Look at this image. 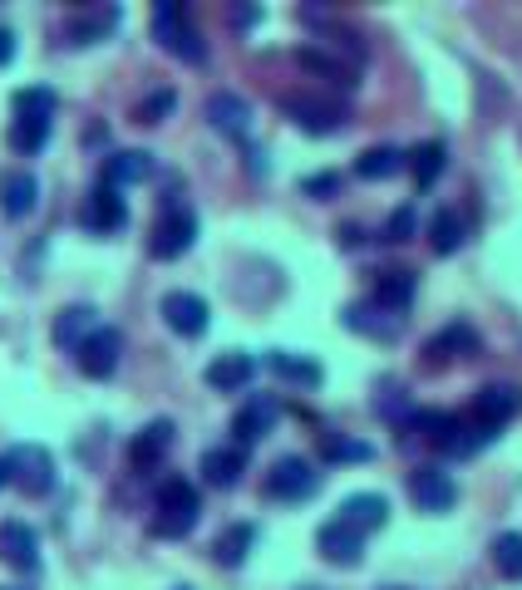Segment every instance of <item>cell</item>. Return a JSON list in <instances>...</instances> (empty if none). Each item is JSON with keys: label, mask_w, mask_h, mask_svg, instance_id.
Listing matches in <instances>:
<instances>
[{"label": "cell", "mask_w": 522, "mask_h": 590, "mask_svg": "<svg viewBox=\"0 0 522 590\" xmlns=\"http://www.w3.org/2000/svg\"><path fill=\"white\" fill-rule=\"evenodd\" d=\"M192 242H198V217H192V207H183V202H168V212L158 217L153 236H149V252L158 261H173V256H183Z\"/></svg>", "instance_id": "3957f363"}, {"label": "cell", "mask_w": 522, "mask_h": 590, "mask_svg": "<svg viewBox=\"0 0 522 590\" xmlns=\"http://www.w3.org/2000/svg\"><path fill=\"white\" fill-rule=\"evenodd\" d=\"M493 566L508 581H522V531H503V537L493 541Z\"/></svg>", "instance_id": "4316f807"}, {"label": "cell", "mask_w": 522, "mask_h": 590, "mask_svg": "<svg viewBox=\"0 0 522 590\" xmlns=\"http://www.w3.org/2000/svg\"><path fill=\"white\" fill-rule=\"evenodd\" d=\"M410 301H414V276H410V271H390V276L374 286V305H380V311H410Z\"/></svg>", "instance_id": "603a6c76"}, {"label": "cell", "mask_w": 522, "mask_h": 590, "mask_svg": "<svg viewBox=\"0 0 522 590\" xmlns=\"http://www.w3.org/2000/svg\"><path fill=\"white\" fill-rule=\"evenodd\" d=\"M153 173V157L149 153H113L104 163V187H129V183H143Z\"/></svg>", "instance_id": "7402d4cb"}, {"label": "cell", "mask_w": 522, "mask_h": 590, "mask_svg": "<svg viewBox=\"0 0 522 590\" xmlns=\"http://www.w3.org/2000/svg\"><path fill=\"white\" fill-rule=\"evenodd\" d=\"M16 119H54V94H50V89H20V94H16Z\"/></svg>", "instance_id": "4dcf8cb0"}, {"label": "cell", "mask_w": 522, "mask_h": 590, "mask_svg": "<svg viewBox=\"0 0 522 590\" xmlns=\"http://www.w3.org/2000/svg\"><path fill=\"white\" fill-rule=\"evenodd\" d=\"M315 487H321V472H315L305 458H281L277 468L267 472V492L281 497V502H301V497H311Z\"/></svg>", "instance_id": "5b68a950"}, {"label": "cell", "mask_w": 522, "mask_h": 590, "mask_svg": "<svg viewBox=\"0 0 522 590\" xmlns=\"http://www.w3.org/2000/svg\"><path fill=\"white\" fill-rule=\"evenodd\" d=\"M36 202H40L36 173H6L0 177V207H6V217H30Z\"/></svg>", "instance_id": "e0dca14e"}, {"label": "cell", "mask_w": 522, "mask_h": 590, "mask_svg": "<svg viewBox=\"0 0 522 590\" xmlns=\"http://www.w3.org/2000/svg\"><path fill=\"white\" fill-rule=\"evenodd\" d=\"M267 365L277 374H287V379H297V384H321V365H315V359H297V355H287V349H277Z\"/></svg>", "instance_id": "f1b7e54d"}, {"label": "cell", "mask_w": 522, "mask_h": 590, "mask_svg": "<svg viewBox=\"0 0 522 590\" xmlns=\"http://www.w3.org/2000/svg\"><path fill=\"white\" fill-rule=\"evenodd\" d=\"M202 497L188 478H168L158 487V512H153V537H188L198 527Z\"/></svg>", "instance_id": "6da1fadb"}, {"label": "cell", "mask_w": 522, "mask_h": 590, "mask_svg": "<svg viewBox=\"0 0 522 590\" xmlns=\"http://www.w3.org/2000/svg\"><path fill=\"white\" fill-rule=\"evenodd\" d=\"M119 349H123L119 330H113V325H99V330L74 349V359H79V369H84L89 379H109V374L119 369Z\"/></svg>", "instance_id": "8992f818"}, {"label": "cell", "mask_w": 522, "mask_h": 590, "mask_svg": "<svg viewBox=\"0 0 522 590\" xmlns=\"http://www.w3.org/2000/svg\"><path fill=\"white\" fill-rule=\"evenodd\" d=\"M281 418V408H277V399H267V394H257L252 404L242 408V414L232 418V434H237V448H252V442H261L271 434V424Z\"/></svg>", "instance_id": "7c38bea8"}, {"label": "cell", "mask_w": 522, "mask_h": 590, "mask_svg": "<svg viewBox=\"0 0 522 590\" xmlns=\"http://www.w3.org/2000/svg\"><path fill=\"white\" fill-rule=\"evenodd\" d=\"M168 448H173V424H168V418H158V424H149L139 438L129 442V458H133V468H153Z\"/></svg>", "instance_id": "ffe728a7"}, {"label": "cell", "mask_w": 522, "mask_h": 590, "mask_svg": "<svg viewBox=\"0 0 522 590\" xmlns=\"http://www.w3.org/2000/svg\"><path fill=\"white\" fill-rule=\"evenodd\" d=\"M208 119H212V129L232 133V139H247V129H252V109H247V99L227 94V89L208 99Z\"/></svg>", "instance_id": "2e32d148"}, {"label": "cell", "mask_w": 522, "mask_h": 590, "mask_svg": "<svg viewBox=\"0 0 522 590\" xmlns=\"http://www.w3.org/2000/svg\"><path fill=\"white\" fill-rule=\"evenodd\" d=\"M315 541H321V556H325V561H335V566H360V551H365V537H360V531H350L340 517L325 521Z\"/></svg>", "instance_id": "5bb4252c"}, {"label": "cell", "mask_w": 522, "mask_h": 590, "mask_svg": "<svg viewBox=\"0 0 522 590\" xmlns=\"http://www.w3.org/2000/svg\"><path fill=\"white\" fill-rule=\"evenodd\" d=\"M153 35L163 40V50L168 54H178V60H188V64H202V40H198V30L188 26V16H183V6L178 0H163V6L153 10Z\"/></svg>", "instance_id": "7a4b0ae2"}, {"label": "cell", "mask_w": 522, "mask_h": 590, "mask_svg": "<svg viewBox=\"0 0 522 590\" xmlns=\"http://www.w3.org/2000/svg\"><path fill=\"white\" fill-rule=\"evenodd\" d=\"M109 26H119V10H99L94 20H79V26L70 30V35H74V44H89V40H99V35H104Z\"/></svg>", "instance_id": "836d02e7"}, {"label": "cell", "mask_w": 522, "mask_h": 590, "mask_svg": "<svg viewBox=\"0 0 522 590\" xmlns=\"http://www.w3.org/2000/svg\"><path fill=\"white\" fill-rule=\"evenodd\" d=\"M301 64H305V70H321V74H331L335 84L355 89V70H345V64H340V60H325V54H315V50H301Z\"/></svg>", "instance_id": "d6a6232c"}, {"label": "cell", "mask_w": 522, "mask_h": 590, "mask_svg": "<svg viewBox=\"0 0 522 590\" xmlns=\"http://www.w3.org/2000/svg\"><path fill=\"white\" fill-rule=\"evenodd\" d=\"M10 482V468H6V458H0V487H6Z\"/></svg>", "instance_id": "f35d334b"}, {"label": "cell", "mask_w": 522, "mask_h": 590, "mask_svg": "<svg viewBox=\"0 0 522 590\" xmlns=\"http://www.w3.org/2000/svg\"><path fill=\"white\" fill-rule=\"evenodd\" d=\"M123 222H129V202H123L113 187L99 183L94 192H89V202H84V226H89V232H119Z\"/></svg>", "instance_id": "4fadbf2b"}, {"label": "cell", "mask_w": 522, "mask_h": 590, "mask_svg": "<svg viewBox=\"0 0 522 590\" xmlns=\"http://www.w3.org/2000/svg\"><path fill=\"white\" fill-rule=\"evenodd\" d=\"M287 113L301 123L305 133H335V129H345V109L315 104V99H287Z\"/></svg>", "instance_id": "ac0fdd59"}, {"label": "cell", "mask_w": 522, "mask_h": 590, "mask_svg": "<svg viewBox=\"0 0 522 590\" xmlns=\"http://www.w3.org/2000/svg\"><path fill=\"white\" fill-rule=\"evenodd\" d=\"M252 541H257V531L247 527V521H242V527H232V531H222V537H218V561L222 566H242Z\"/></svg>", "instance_id": "83f0119b"}, {"label": "cell", "mask_w": 522, "mask_h": 590, "mask_svg": "<svg viewBox=\"0 0 522 590\" xmlns=\"http://www.w3.org/2000/svg\"><path fill=\"white\" fill-rule=\"evenodd\" d=\"M340 521H345L350 531H360V537H370V531H380L384 521H390V502H384L380 492H355L340 502Z\"/></svg>", "instance_id": "30bf717a"}, {"label": "cell", "mask_w": 522, "mask_h": 590, "mask_svg": "<svg viewBox=\"0 0 522 590\" xmlns=\"http://www.w3.org/2000/svg\"><path fill=\"white\" fill-rule=\"evenodd\" d=\"M252 374H257V359L252 355H242V349H227V355H218L208 365V384H212V389H222V394H232V389H247V384H252Z\"/></svg>", "instance_id": "9a60e30c"}, {"label": "cell", "mask_w": 522, "mask_h": 590, "mask_svg": "<svg viewBox=\"0 0 522 590\" xmlns=\"http://www.w3.org/2000/svg\"><path fill=\"white\" fill-rule=\"evenodd\" d=\"M50 143V119H16L10 123V148L16 153H40Z\"/></svg>", "instance_id": "484cf974"}, {"label": "cell", "mask_w": 522, "mask_h": 590, "mask_svg": "<svg viewBox=\"0 0 522 590\" xmlns=\"http://www.w3.org/2000/svg\"><path fill=\"white\" fill-rule=\"evenodd\" d=\"M163 321H168V330H173V335L198 339L202 330H208V301L192 295V291H168L163 295Z\"/></svg>", "instance_id": "52a82bcc"}, {"label": "cell", "mask_w": 522, "mask_h": 590, "mask_svg": "<svg viewBox=\"0 0 522 590\" xmlns=\"http://www.w3.org/2000/svg\"><path fill=\"white\" fill-rule=\"evenodd\" d=\"M518 408H522V389H513V384H488V389H479V399H473V424L498 434Z\"/></svg>", "instance_id": "ba28073f"}, {"label": "cell", "mask_w": 522, "mask_h": 590, "mask_svg": "<svg viewBox=\"0 0 522 590\" xmlns=\"http://www.w3.org/2000/svg\"><path fill=\"white\" fill-rule=\"evenodd\" d=\"M444 163H449V148H444V143H424V148H414V153H410L414 187H434V183H439V173H444Z\"/></svg>", "instance_id": "cb8c5ba5"}, {"label": "cell", "mask_w": 522, "mask_h": 590, "mask_svg": "<svg viewBox=\"0 0 522 590\" xmlns=\"http://www.w3.org/2000/svg\"><path fill=\"white\" fill-rule=\"evenodd\" d=\"M168 109H173V94H168V89H163V94L143 99V104H139V119H143V123H158V119H163Z\"/></svg>", "instance_id": "8d00e7d4"}, {"label": "cell", "mask_w": 522, "mask_h": 590, "mask_svg": "<svg viewBox=\"0 0 522 590\" xmlns=\"http://www.w3.org/2000/svg\"><path fill=\"white\" fill-rule=\"evenodd\" d=\"M384 236H390V242H410V236H414V212L410 207L394 212L390 226H384Z\"/></svg>", "instance_id": "d590c367"}, {"label": "cell", "mask_w": 522, "mask_h": 590, "mask_svg": "<svg viewBox=\"0 0 522 590\" xmlns=\"http://www.w3.org/2000/svg\"><path fill=\"white\" fill-rule=\"evenodd\" d=\"M242 468H247L242 448H208L202 452V478H208L212 487H237L242 482Z\"/></svg>", "instance_id": "d6986e66"}, {"label": "cell", "mask_w": 522, "mask_h": 590, "mask_svg": "<svg viewBox=\"0 0 522 590\" xmlns=\"http://www.w3.org/2000/svg\"><path fill=\"white\" fill-rule=\"evenodd\" d=\"M410 497L419 502V512H449L453 497H459V487H453L449 472L439 468H419L410 478Z\"/></svg>", "instance_id": "8fae6325"}, {"label": "cell", "mask_w": 522, "mask_h": 590, "mask_svg": "<svg viewBox=\"0 0 522 590\" xmlns=\"http://www.w3.org/2000/svg\"><path fill=\"white\" fill-rule=\"evenodd\" d=\"M10 60H16V35L0 26V64H10Z\"/></svg>", "instance_id": "74e56055"}, {"label": "cell", "mask_w": 522, "mask_h": 590, "mask_svg": "<svg viewBox=\"0 0 522 590\" xmlns=\"http://www.w3.org/2000/svg\"><path fill=\"white\" fill-rule=\"evenodd\" d=\"M404 167V153L400 148H365V153H360V163H355V173L360 177H394Z\"/></svg>", "instance_id": "d4e9b609"}, {"label": "cell", "mask_w": 522, "mask_h": 590, "mask_svg": "<svg viewBox=\"0 0 522 590\" xmlns=\"http://www.w3.org/2000/svg\"><path fill=\"white\" fill-rule=\"evenodd\" d=\"M429 236H434V252H439V256L459 252V242H463V222H459V212H439L434 226H429Z\"/></svg>", "instance_id": "f546056e"}, {"label": "cell", "mask_w": 522, "mask_h": 590, "mask_svg": "<svg viewBox=\"0 0 522 590\" xmlns=\"http://www.w3.org/2000/svg\"><path fill=\"white\" fill-rule=\"evenodd\" d=\"M6 468H10V482H20L30 497H44L54 487V458L40 448V442H20V448H10Z\"/></svg>", "instance_id": "277c9868"}, {"label": "cell", "mask_w": 522, "mask_h": 590, "mask_svg": "<svg viewBox=\"0 0 522 590\" xmlns=\"http://www.w3.org/2000/svg\"><path fill=\"white\" fill-rule=\"evenodd\" d=\"M0 561L16 571H36L40 566V537L26 521H0Z\"/></svg>", "instance_id": "9c48e42d"}, {"label": "cell", "mask_w": 522, "mask_h": 590, "mask_svg": "<svg viewBox=\"0 0 522 590\" xmlns=\"http://www.w3.org/2000/svg\"><path fill=\"white\" fill-rule=\"evenodd\" d=\"M94 330H99V315L89 311V305H70V311H60V321H54V345L79 349Z\"/></svg>", "instance_id": "44dd1931"}, {"label": "cell", "mask_w": 522, "mask_h": 590, "mask_svg": "<svg viewBox=\"0 0 522 590\" xmlns=\"http://www.w3.org/2000/svg\"><path fill=\"white\" fill-rule=\"evenodd\" d=\"M444 349H463V355H473V349H479V335H473L469 325H449V330L429 345V355H444Z\"/></svg>", "instance_id": "1f68e13d"}, {"label": "cell", "mask_w": 522, "mask_h": 590, "mask_svg": "<svg viewBox=\"0 0 522 590\" xmlns=\"http://www.w3.org/2000/svg\"><path fill=\"white\" fill-rule=\"evenodd\" d=\"M325 458L331 462H365L370 448L365 442H325Z\"/></svg>", "instance_id": "e575fe53"}]
</instances>
